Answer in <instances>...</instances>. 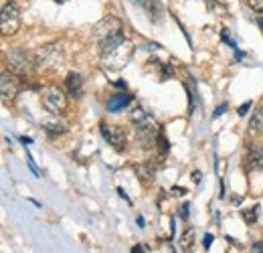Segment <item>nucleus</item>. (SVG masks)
I'll use <instances>...</instances> for the list:
<instances>
[{
    "mask_svg": "<svg viewBox=\"0 0 263 253\" xmlns=\"http://www.w3.org/2000/svg\"><path fill=\"white\" fill-rule=\"evenodd\" d=\"M101 136L103 140L112 146L114 150L118 152H124L126 150V130L120 128V126H114V124H101Z\"/></svg>",
    "mask_w": 263,
    "mask_h": 253,
    "instance_id": "nucleus-8",
    "label": "nucleus"
},
{
    "mask_svg": "<svg viewBox=\"0 0 263 253\" xmlns=\"http://www.w3.org/2000/svg\"><path fill=\"white\" fill-rule=\"evenodd\" d=\"M188 215H190V205H188V203H184V205L180 207V217L186 221V219H188Z\"/></svg>",
    "mask_w": 263,
    "mask_h": 253,
    "instance_id": "nucleus-22",
    "label": "nucleus"
},
{
    "mask_svg": "<svg viewBox=\"0 0 263 253\" xmlns=\"http://www.w3.org/2000/svg\"><path fill=\"white\" fill-rule=\"evenodd\" d=\"M245 166L249 172H259L263 170V144H251L247 156H245Z\"/></svg>",
    "mask_w": 263,
    "mask_h": 253,
    "instance_id": "nucleus-10",
    "label": "nucleus"
},
{
    "mask_svg": "<svg viewBox=\"0 0 263 253\" xmlns=\"http://www.w3.org/2000/svg\"><path fill=\"white\" fill-rule=\"evenodd\" d=\"M261 124H263V108H261V105H257L253 116H251V120H249V132L257 134L261 130Z\"/></svg>",
    "mask_w": 263,
    "mask_h": 253,
    "instance_id": "nucleus-16",
    "label": "nucleus"
},
{
    "mask_svg": "<svg viewBox=\"0 0 263 253\" xmlns=\"http://www.w3.org/2000/svg\"><path fill=\"white\" fill-rule=\"evenodd\" d=\"M118 195H120V197H122L124 201H128V203H130V197H128V195H126V193L122 191V188H118Z\"/></svg>",
    "mask_w": 263,
    "mask_h": 253,
    "instance_id": "nucleus-30",
    "label": "nucleus"
},
{
    "mask_svg": "<svg viewBox=\"0 0 263 253\" xmlns=\"http://www.w3.org/2000/svg\"><path fill=\"white\" fill-rule=\"evenodd\" d=\"M247 4H249L255 12H261V14H263V0H247Z\"/></svg>",
    "mask_w": 263,
    "mask_h": 253,
    "instance_id": "nucleus-19",
    "label": "nucleus"
},
{
    "mask_svg": "<svg viewBox=\"0 0 263 253\" xmlns=\"http://www.w3.org/2000/svg\"><path fill=\"white\" fill-rule=\"evenodd\" d=\"M43 130H45L49 136H63V134L69 132V122L61 114H51L43 120Z\"/></svg>",
    "mask_w": 263,
    "mask_h": 253,
    "instance_id": "nucleus-9",
    "label": "nucleus"
},
{
    "mask_svg": "<svg viewBox=\"0 0 263 253\" xmlns=\"http://www.w3.org/2000/svg\"><path fill=\"white\" fill-rule=\"evenodd\" d=\"M132 253H146V247L144 245H134L132 247Z\"/></svg>",
    "mask_w": 263,
    "mask_h": 253,
    "instance_id": "nucleus-27",
    "label": "nucleus"
},
{
    "mask_svg": "<svg viewBox=\"0 0 263 253\" xmlns=\"http://www.w3.org/2000/svg\"><path fill=\"white\" fill-rule=\"evenodd\" d=\"M65 61V51L61 43H49L35 53L37 71H59Z\"/></svg>",
    "mask_w": 263,
    "mask_h": 253,
    "instance_id": "nucleus-2",
    "label": "nucleus"
},
{
    "mask_svg": "<svg viewBox=\"0 0 263 253\" xmlns=\"http://www.w3.org/2000/svg\"><path fill=\"white\" fill-rule=\"evenodd\" d=\"M194 235H196V233H194L192 227H186V229H184V233L180 235V241H178L182 253H190V251H192V247H194Z\"/></svg>",
    "mask_w": 263,
    "mask_h": 253,
    "instance_id": "nucleus-14",
    "label": "nucleus"
},
{
    "mask_svg": "<svg viewBox=\"0 0 263 253\" xmlns=\"http://www.w3.org/2000/svg\"><path fill=\"white\" fill-rule=\"evenodd\" d=\"M55 2H57V4H65V2H67V0H55Z\"/></svg>",
    "mask_w": 263,
    "mask_h": 253,
    "instance_id": "nucleus-35",
    "label": "nucleus"
},
{
    "mask_svg": "<svg viewBox=\"0 0 263 253\" xmlns=\"http://www.w3.org/2000/svg\"><path fill=\"white\" fill-rule=\"evenodd\" d=\"M91 33H93V39L101 45L103 41H107V39H114V37L124 35V23L118 16H103L99 23L93 25Z\"/></svg>",
    "mask_w": 263,
    "mask_h": 253,
    "instance_id": "nucleus-5",
    "label": "nucleus"
},
{
    "mask_svg": "<svg viewBox=\"0 0 263 253\" xmlns=\"http://www.w3.org/2000/svg\"><path fill=\"white\" fill-rule=\"evenodd\" d=\"M130 122L136 126V128H140V126H148V124H152L154 120L150 118V114H146V110L144 108H134L130 112Z\"/></svg>",
    "mask_w": 263,
    "mask_h": 253,
    "instance_id": "nucleus-13",
    "label": "nucleus"
},
{
    "mask_svg": "<svg viewBox=\"0 0 263 253\" xmlns=\"http://www.w3.org/2000/svg\"><path fill=\"white\" fill-rule=\"evenodd\" d=\"M6 67H8L10 73L25 79V77H29V75H33L37 71L35 55H29L23 49H10L6 53Z\"/></svg>",
    "mask_w": 263,
    "mask_h": 253,
    "instance_id": "nucleus-3",
    "label": "nucleus"
},
{
    "mask_svg": "<svg viewBox=\"0 0 263 253\" xmlns=\"http://www.w3.org/2000/svg\"><path fill=\"white\" fill-rule=\"evenodd\" d=\"M114 85H116V87H120V89H126V87H128V83H126L124 79H118V81L114 83Z\"/></svg>",
    "mask_w": 263,
    "mask_h": 253,
    "instance_id": "nucleus-28",
    "label": "nucleus"
},
{
    "mask_svg": "<svg viewBox=\"0 0 263 253\" xmlns=\"http://www.w3.org/2000/svg\"><path fill=\"white\" fill-rule=\"evenodd\" d=\"M251 253H263V243H261V241L253 243V245H251Z\"/></svg>",
    "mask_w": 263,
    "mask_h": 253,
    "instance_id": "nucleus-24",
    "label": "nucleus"
},
{
    "mask_svg": "<svg viewBox=\"0 0 263 253\" xmlns=\"http://www.w3.org/2000/svg\"><path fill=\"white\" fill-rule=\"evenodd\" d=\"M20 29V10L14 2L6 0L2 2V12H0V31L4 37H12L16 35Z\"/></svg>",
    "mask_w": 263,
    "mask_h": 253,
    "instance_id": "nucleus-6",
    "label": "nucleus"
},
{
    "mask_svg": "<svg viewBox=\"0 0 263 253\" xmlns=\"http://www.w3.org/2000/svg\"><path fill=\"white\" fill-rule=\"evenodd\" d=\"M136 172H138V176H144V178H154L156 168H154V164L148 160V162H142L140 166H136Z\"/></svg>",
    "mask_w": 263,
    "mask_h": 253,
    "instance_id": "nucleus-18",
    "label": "nucleus"
},
{
    "mask_svg": "<svg viewBox=\"0 0 263 253\" xmlns=\"http://www.w3.org/2000/svg\"><path fill=\"white\" fill-rule=\"evenodd\" d=\"M23 87V77H18L14 73L2 71V77H0V93H2V101L4 103H12Z\"/></svg>",
    "mask_w": 263,
    "mask_h": 253,
    "instance_id": "nucleus-7",
    "label": "nucleus"
},
{
    "mask_svg": "<svg viewBox=\"0 0 263 253\" xmlns=\"http://www.w3.org/2000/svg\"><path fill=\"white\" fill-rule=\"evenodd\" d=\"M99 55L105 71H122L134 57V43L124 35L107 39L99 45Z\"/></svg>",
    "mask_w": 263,
    "mask_h": 253,
    "instance_id": "nucleus-1",
    "label": "nucleus"
},
{
    "mask_svg": "<svg viewBox=\"0 0 263 253\" xmlns=\"http://www.w3.org/2000/svg\"><path fill=\"white\" fill-rule=\"evenodd\" d=\"M203 245H205V249H211V245H213V235H211V233H207V235H205Z\"/></svg>",
    "mask_w": 263,
    "mask_h": 253,
    "instance_id": "nucleus-23",
    "label": "nucleus"
},
{
    "mask_svg": "<svg viewBox=\"0 0 263 253\" xmlns=\"http://www.w3.org/2000/svg\"><path fill=\"white\" fill-rule=\"evenodd\" d=\"M136 223H138L140 227H144V219H142V217H138V219H136Z\"/></svg>",
    "mask_w": 263,
    "mask_h": 253,
    "instance_id": "nucleus-33",
    "label": "nucleus"
},
{
    "mask_svg": "<svg viewBox=\"0 0 263 253\" xmlns=\"http://www.w3.org/2000/svg\"><path fill=\"white\" fill-rule=\"evenodd\" d=\"M20 142H23V144H25V146H27V144H31V142H33V140H31V138H25V136H23V138H20Z\"/></svg>",
    "mask_w": 263,
    "mask_h": 253,
    "instance_id": "nucleus-31",
    "label": "nucleus"
},
{
    "mask_svg": "<svg viewBox=\"0 0 263 253\" xmlns=\"http://www.w3.org/2000/svg\"><path fill=\"white\" fill-rule=\"evenodd\" d=\"M144 8L148 10V14H150V20H152V23H156V20H160L162 6H160V2H158V0H146V2H144Z\"/></svg>",
    "mask_w": 263,
    "mask_h": 253,
    "instance_id": "nucleus-15",
    "label": "nucleus"
},
{
    "mask_svg": "<svg viewBox=\"0 0 263 253\" xmlns=\"http://www.w3.org/2000/svg\"><path fill=\"white\" fill-rule=\"evenodd\" d=\"M227 110V103H223V105H219V108L215 110V114H213V118H219V116H221L223 112Z\"/></svg>",
    "mask_w": 263,
    "mask_h": 253,
    "instance_id": "nucleus-26",
    "label": "nucleus"
},
{
    "mask_svg": "<svg viewBox=\"0 0 263 253\" xmlns=\"http://www.w3.org/2000/svg\"><path fill=\"white\" fill-rule=\"evenodd\" d=\"M259 211H261V207H259V205L249 207V209H243V211H241V217H243V221L251 227V225H255V223H257V219H259Z\"/></svg>",
    "mask_w": 263,
    "mask_h": 253,
    "instance_id": "nucleus-17",
    "label": "nucleus"
},
{
    "mask_svg": "<svg viewBox=\"0 0 263 253\" xmlns=\"http://www.w3.org/2000/svg\"><path fill=\"white\" fill-rule=\"evenodd\" d=\"M241 201H243V197H233V203L235 205H241Z\"/></svg>",
    "mask_w": 263,
    "mask_h": 253,
    "instance_id": "nucleus-32",
    "label": "nucleus"
},
{
    "mask_svg": "<svg viewBox=\"0 0 263 253\" xmlns=\"http://www.w3.org/2000/svg\"><path fill=\"white\" fill-rule=\"evenodd\" d=\"M172 195H176V197H182V195H186V191L182 186H172Z\"/></svg>",
    "mask_w": 263,
    "mask_h": 253,
    "instance_id": "nucleus-25",
    "label": "nucleus"
},
{
    "mask_svg": "<svg viewBox=\"0 0 263 253\" xmlns=\"http://www.w3.org/2000/svg\"><path fill=\"white\" fill-rule=\"evenodd\" d=\"M221 39L225 41V43H227V45H231V47H233V49L237 51V45H235V43H233V41H231V37H229V31H227V29H223V31H221Z\"/></svg>",
    "mask_w": 263,
    "mask_h": 253,
    "instance_id": "nucleus-21",
    "label": "nucleus"
},
{
    "mask_svg": "<svg viewBox=\"0 0 263 253\" xmlns=\"http://www.w3.org/2000/svg\"><path fill=\"white\" fill-rule=\"evenodd\" d=\"M192 180H194V182H201V172H199V170L192 172Z\"/></svg>",
    "mask_w": 263,
    "mask_h": 253,
    "instance_id": "nucleus-29",
    "label": "nucleus"
},
{
    "mask_svg": "<svg viewBox=\"0 0 263 253\" xmlns=\"http://www.w3.org/2000/svg\"><path fill=\"white\" fill-rule=\"evenodd\" d=\"M41 105L49 114H61L67 110V95L57 85H45L41 89Z\"/></svg>",
    "mask_w": 263,
    "mask_h": 253,
    "instance_id": "nucleus-4",
    "label": "nucleus"
},
{
    "mask_svg": "<svg viewBox=\"0 0 263 253\" xmlns=\"http://www.w3.org/2000/svg\"><path fill=\"white\" fill-rule=\"evenodd\" d=\"M132 2H136V4H142V6H144V2H146V0H132Z\"/></svg>",
    "mask_w": 263,
    "mask_h": 253,
    "instance_id": "nucleus-34",
    "label": "nucleus"
},
{
    "mask_svg": "<svg viewBox=\"0 0 263 253\" xmlns=\"http://www.w3.org/2000/svg\"><path fill=\"white\" fill-rule=\"evenodd\" d=\"M132 97L130 93H116V95H112L107 99V112H122L124 108H128V105L132 103Z\"/></svg>",
    "mask_w": 263,
    "mask_h": 253,
    "instance_id": "nucleus-12",
    "label": "nucleus"
},
{
    "mask_svg": "<svg viewBox=\"0 0 263 253\" xmlns=\"http://www.w3.org/2000/svg\"><path fill=\"white\" fill-rule=\"evenodd\" d=\"M251 108H253V101H245V103L239 108V116H241V118H243V116H247V112H249Z\"/></svg>",
    "mask_w": 263,
    "mask_h": 253,
    "instance_id": "nucleus-20",
    "label": "nucleus"
},
{
    "mask_svg": "<svg viewBox=\"0 0 263 253\" xmlns=\"http://www.w3.org/2000/svg\"><path fill=\"white\" fill-rule=\"evenodd\" d=\"M65 89H67L69 97L73 99H81L83 97V77L75 71H71L67 77H65Z\"/></svg>",
    "mask_w": 263,
    "mask_h": 253,
    "instance_id": "nucleus-11",
    "label": "nucleus"
}]
</instances>
